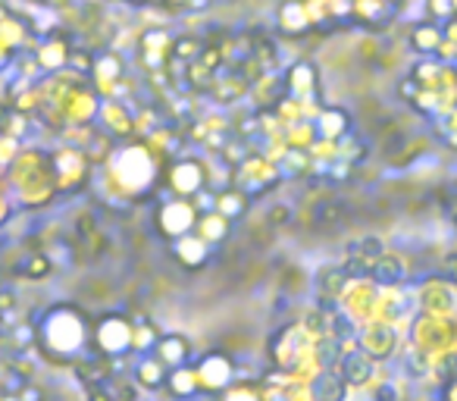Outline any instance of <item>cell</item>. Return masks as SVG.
I'll return each instance as SVG.
<instances>
[{
    "instance_id": "3957f363",
    "label": "cell",
    "mask_w": 457,
    "mask_h": 401,
    "mask_svg": "<svg viewBox=\"0 0 457 401\" xmlns=\"http://www.w3.org/2000/svg\"><path fill=\"white\" fill-rule=\"evenodd\" d=\"M138 373H141V382H145V386H160V382H163V367H160L157 361H145L138 367Z\"/></svg>"
},
{
    "instance_id": "6da1fadb",
    "label": "cell",
    "mask_w": 457,
    "mask_h": 401,
    "mask_svg": "<svg viewBox=\"0 0 457 401\" xmlns=\"http://www.w3.org/2000/svg\"><path fill=\"white\" fill-rule=\"evenodd\" d=\"M370 373H373V363H370L363 355L351 351V355L345 357V382H363Z\"/></svg>"
},
{
    "instance_id": "7a4b0ae2",
    "label": "cell",
    "mask_w": 457,
    "mask_h": 401,
    "mask_svg": "<svg viewBox=\"0 0 457 401\" xmlns=\"http://www.w3.org/2000/svg\"><path fill=\"white\" fill-rule=\"evenodd\" d=\"M317 395H320V401H342L345 382H338L336 376H323L317 386Z\"/></svg>"
},
{
    "instance_id": "277c9868",
    "label": "cell",
    "mask_w": 457,
    "mask_h": 401,
    "mask_svg": "<svg viewBox=\"0 0 457 401\" xmlns=\"http://www.w3.org/2000/svg\"><path fill=\"white\" fill-rule=\"evenodd\" d=\"M160 351H163V361L176 363V361H182V357H185V342H176V338H170V342H163V348H160Z\"/></svg>"
}]
</instances>
